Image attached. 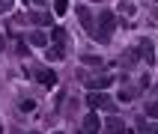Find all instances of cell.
Masks as SVG:
<instances>
[{
	"mask_svg": "<svg viewBox=\"0 0 158 134\" xmlns=\"http://www.w3.org/2000/svg\"><path fill=\"white\" fill-rule=\"evenodd\" d=\"M107 83H110V78H107V75H105V78H96V80H93V83H89V87H93V89H105Z\"/></svg>",
	"mask_w": 158,
	"mask_h": 134,
	"instance_id": "obj_10",
	"label": "cell"
},
{
	"mask_svg": "<svg viewBox=\"0 0 158 134\" xmlns=\"http://www.w3.org/2000/svg\"><path fill=\"white\" fill-rule=\"evenodd\" d=\"M93 3H96V0H93ZM98 3H102V0H98Z\"/></svg>",
	"mask_w": 158,
	"mask_h": 134,
	"instance_id": "obj_17",
	"label": "cell"
},
{
	"mask_svg": "<svg viewBox=\"0 0 158 134\" xmlns=\"http://www.w3.org/2000/svg\"><path fill=\"white\" fill-rule=\"evenodd\" d=\"M30 134H36V131H30Z\"/></svg>",
	"mask_w": 158,
	"mask_h": 134,
	"instance_id": "obj_18",
	"label": "cell"
},
{
	"mask_svg": "<svg viewBox=\"0 0 158 134\" xmlns=\"http://www.w3.org/2000/svg\"><path fill=\"white\" fill-rule=\"evenodd\" d=\"M33 75H36V80H39L42 87H48V89H51L54 83H57V75H54V71H48V69H36Z\"/></svg>",
	"mask_w": 158,
	"mask_h": 134,
	"instance_id": "obj_2",
	"label": "cell"
},
{
	"mask_svg": "<svg viewBox=\"0 0 158 134\" xmlns=\"http://www.w3.org/2000/svg\"><path fill=\"white\" fill-rule=\"evenodd\" d=\"M98 128H102L98 116H96V113H89L87 119H84V131H87V134H98Z\"/></svg>",
	"mask_w": 158,
	"mask_h": 134,
	"instance_id": "obj_5",
	"label": "cell"
},
{
	"mask_svg": "<svg viewBox=\"0 0 158 134\" xmlns=\"http://www.w3.org/2000/svg\"><path fill=\"white\" fill-rule=\"evenodd\" d=\"M146 113H149V116H152V119H158V101H152V104H149V107H146Z\"/></svg>",
	"mask_w": 158,
	"mask_h": 134,
	"instance_id": "obj_14",
	"label": "cell"
},
{
	"mask_svg": "<svg viewBox=\"0 0 158 134\" xmlns=\"http://www.w3.org/2000/svg\"><path fill=\"white\" fill-rule=\"evenodd\" d=\"M9 9H12V0H0V15H3V12H9Z\"/></svg>",
	"mask_w": 158,
	"mask_h": 134,
	"instance_id": "obj_15",
	"label": "cell"
},
{
	"mask_svg": "<svg viewBox=\"0 0 158 134\" xmlns=\"http://www.w3.org/2000/svg\"><path fill=\"white\" fill-rule=\"evenodd\" d=\"M30 42H33V45H45L48 39H45V33H39V30H33V33H30Z\"/></svg>",
	"mask_w": 158,
	"mask_h": 134,
	"instance_id": "obj_11",
	"label": "cell"
},
{
	"mask_svg": "<svg viewBox=\"0 0 158 134\" xmlns=\"http://www.w3.org/2000/svg\"><path fill=\"white\" fill-rule=\"evenodd\" d=\"M107 134H125V125H123V119L110 116V119H107Z\"/></svg>",
	"mask_w": 158,
	"mask_h": 134,
	"instance_id": "obj_6",
	"label": "cell"
},
{
	"mask_svg": "<svg viewBox=\"0 0 158 134\" xmlns=\"http://www.w3.org/2000/svg\"><path fill=\"white\" fill-rule=\"evenodd\" d=\"M114 12H102V15H98V27L96 30H93V39H96V42H110V36H114Z\"/></svg>",
	"mask_w": 158,
	"mask_h": 134,
	"instance_id": "obj_1",
	"label": "cell"
},
{
	"mask_svg": "<svg viewBox=\"0 0 158 134\" xmlns=\"http://www.w3.org/2000/svg\"><path fill=\"white\" fill-rule=\"evenodd\" d=\"M0 48H3V36H0Z\"/></svg>",
	"mask_w": 158,
	"mask_h": 134,
	"instance_id": "obj_16",
	"label": "cell"
},
{
	"mask_svg": "<svg viewBox=\"0 0 158 134\" xmlns=\"http://www.w3.org/2000/svg\"><path fill=\"white\" fill-rule=\"evenodd\" d=\"M33 107H36V101H30V98H27V101H21V113H30Z\"/></svg>",
	"mask_w": 158,
	"mask_h": 134,
	"instance_id": "obj_13",
	"label": "cell"
},
{
	"mask_svg": "<svg viewBox=\"0 0 158 134\" xmlns=\"http://www.w3.org/2000/svg\"><path fill=\"white\" fill-rule=\"evenodd\" d=\"M137 54H140L143 60H146V66H152V63H155V48H152V42H149V39H143V42H140Z\"/></svg>",
	"mask_w": 158,
	"mask_h": 134,
	"instance_id": "obj_3",
	"label": "cell"
},
{
	"mask_svg": "<svg viewBox=\"0 0 158 134\" xmlns=\"http://www.w3.org/2000/svg\"><path fill=\"white\" fill-rule=\"evenodd\" d=\"M33 21H36V24H48V21H51V15H45V12H36Z\"/></svg>",
	"mask_w": 158,
	"mask_h": 134,
	"instance_id": "obj_12",
	"label": "cell"
},
{
	"mask_svg": "<svg viewBox=\"0 0 158 134\" xmlns=\"http://www.w3.org/2000/svg\"><path fill=\"white\" fill-rule=\"evenodd\" d=\"M87 104L89 107H110V98H107L105 92H89V95H87Z\"/></svg>",
	"mask_w": 158,
	"mask_h": 134,
	"instance_id": "obj_4",
	"label": "cell"
},
{
	"mask_svg": "<svg viewBox=\"0 0 158 134\" xmlns=\"http://www.w3.org/2000/svg\"><path fill=\"white\" fill-rule=\"evenodd\" d=\"M66 9H69V0H54V12L57 15H66Z\"/></svg>",
	"mask_w": 158,
	"mask_h": 134,
	"instance_id": "obj_8",
	"label": "cell"
},
{
	"mask_svg": "<svg viewBox=\"0 0 158 134\" xmlns=\"http://www.w3.org/2000/svg\"><path fill=\"white\" fill-rule=\"evenodd\" d=\"M63 57V48H60V42L54 45V48H48V60H60Z\"/></svg>",
	"mask_w": 158,
	"mask_h": 134,
	"instance_id": "obj_9",
	"label": "cell"
},
{
	"mask_svg": "<svg viewBox=\"0 0 158 134\" xmlns=\"http://www.w3.org/2000/svg\"><path fill=\"white\" fill-rule=\"evenodd\" d=\"M78 18H81V24H84V27H89V30H93V21H89V9H87V6L78 9Z\"/></svg>",
	"mask_w": 158,
	"mask_h": 134,
	"instance_id": "obj_7",
	"label": "cell"
}]
</instances>
